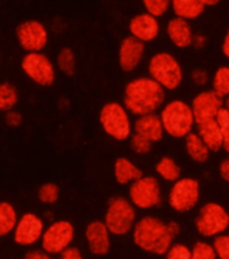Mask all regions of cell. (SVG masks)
Listing matches in <instances>:
<instances>
[{
    "instance_id": "cb8c5ba5",
    "label": "cell",
    "mask_w": 229,
    "mask_h": 259,
    "mask_svg": "<svg viewBox=\"0 0 229 259\" xmlns=\"http://www.w3.org/2000/svg\"><path fill=\"white\" fill-rule=\"evenodd\" d=\"M184 145L189 159L196 164H205L209 160L210 151L196 132H192L184 139Z\"/></svg>"
},
{
    "instance_id": "d6a6232c",
    "label": "cell",
    "mask_w": 229,
    "mask_h": 259,
    "mask_svg": "<svg viewBox=\"0 0 229 259\" xmlns=\"http://www.w3.org/2000/svg\"><path fill=\"white\" fill-rule=\"evenodd\" d=\"M217 259H229V234H221L216 236L212 242Z\"/></svg>"
},
{
    "instance_id": "44dd1931",
    "label": "cell",
    "mask_w": 229,
    "mask_h": 259,
    "mask_svg": "<svg viewBox=\"0 0 229 259\" xmlns=\"http://www.w3.org/2000/svg\"><path fill=\"white\" fill-rule=\"evenodd\" d=\"M205 8L200 0H171L170 3V10L176 18L188 22L198 19L204 14Z\"/></svg>"
},
{
    "instance_id": "5bb4252c",
    "label": "cell",
    "mask_w": 229,
    "mask_h": 259,
    "mask_svg": "<svg viewBox=\"0 0 229 259\" xmlns=\"http://www.w3.org/2000/svg\"><path fill=\"white\" fill-rule=\"evenodd\" d=\"M196 126L217 118L218 113L224 109V100L218 97L212 89L201 90L193 97L191 102Z\"/></svg>"
},
{
    "instance_id": "ba28073f",
    "label": "cell",
    "mask_w": 229,
    "mask_h": 259,
    "mask_svg": "<svg viewBox=\"0 0 229 259\" xmlns=\"http://www.w3.org/2000/svg\"><path fill=\"white\" fill-rule=\"evenodd\" d=\"M128 199L136 209L150 211L162 204V186L152 175H142L138 180L129 186Z\"/></svg>"
},
{
    "instance_id": "ee69618b",
    "label": "cell",
    "mask_w": 229,
    "mask_h": 259,
    "mask_svg": "<svg viewBox=\"0 0 229 259\" xmlns=\"http://www.w3.org/2000/svg\"><path fill=\"white\" fill-rule=\"evenodd\" d=\"M205 7H214V6H217L221 0H200Z\"/></svg>"
},
{
    "instance_id": "83f0119b",
    "label": "cell",
    "mask_w": 229,
    "mask_h": 259,
    "mask_svg": "<svg viewBox=\"0 0 229 259\" xmlns=\"http://www.w3.org/2000/svg\"><path fill=\"white\" fill-rule=\"evenodd\" d=\"M212 90L217 94L221 100L229 97V66H220L210 78Z\"/></svg>"
},
{
    "instance_id": "d590c367",
    "label": "cell",
    "mask_w": 229,
    "mask_h": 259,
    "mask_svg": "<svg viewBox=\"0 0 229 259\" xmlns=\"http://www.w3.org/2000/svg\"><path fill=\"white\" fill-rule=\"evenodd\" d=\"M191 79L198 88H205L210 81L209 73L205 69H194L191 73Z\"/></svg>"
},
{
    "instance_id": "b9f144b4",
    "label": "cell",
    "mask_w": 229,
    "mask_h": 259,
    "mask_svg": "<svg viewBox=\"0 0 229 259\" xmlns=\"http://www.w3.org/2000/svg\"><path fill=\"white\" fill-rule=\"evenodd\" d=\"M166 225H167V230H169V234H170V235L176 239V238L181 234V226H180V223L176 221H170V222H166Z\"/></svg>"
},
{
    "instance_id": "d4e9b609",
    "label": "cell",
    "mask_w": 229,
    "mask_h": 259,
    "mask_svg": "<svg viewBox=\"0 0 229 259\" xmlns=\"http://www.w3.org/2000/svg\"><path fill=\"white\" fill-rule=\"evenodd\" d=\"M18 219L19 215L14 204L7 200L0 201V238L11 235L18 223Z\"/></svg>"
},
{
    "instance_id": "ab89813d",
    "label": "cell",
    "mask_w": 229,
    "mask_h": 259,
    "mask_svg": "<svg viewBox=\"0 0 229 259\" xmlns=\"http://www.w3.org/2000/svg\"><path fill=\"white\" fill-rule=\"evenodd\" d=\"M218 175L224 182L229 184V156H226L225 159H222L218 164Z\"/></svg>"
},
{
    "instance_id": "3957f363",
    "label": "cell",
    "mask_w": 229,
    "mask_h": 259,
    "mask_svg": "<svg viewBox=\"0 0 229 259\" xmlns=\"http://www.w3.org/2000/svg\"><path fill=\"white\" fill-rule=\"evenodd\" d=\"M158 116L162 122L165 135L171 139L184 140L196 128L191 104L180 98L165 102Z\"/></svg>"
},
{
    "instance_id": "2e32d148",
    "label": "cell",
    "mask_w": 229,
    "mask_h": 259,
    "mask_svg": "<svg viewBox=\"0 0 229 259\" xmlns=\"http://www.w3.org/2000/svg\"><path fill=\"white\" fill-rule=\"evenodd\" d=\"M111 234L103 221H91L85 228V239L90 254L95 256L107 255L111 250Z\"/></svg>"
},
{
    "instance_id": "ffe728a7",
    "label": "cell",
    "mask_w": 229,
    "mask_h": 259,
    "mask_svg": "<svg viewBox=\"0 0 229 259\" xmlns=\"http://www.w3.org/2000/svg\"><path fill=\"white\" fill-rule=\"evenodd\" d=\"M114 179L120 186H130L142 176V169L128 157H118L114 162Z\"/></svg>"
},
{
    "instance_id": "8992f818",
    "label": "cell",
    "mask_w": 229,
    "mask_h": 259,
    "mask_svg": "<svg viewBox=\"0 0 229 259\" xmlns=\"http://www.w3.org/2000/svg\"><path fill=\"white\" fill-rule=\"evenodd\" d=\"M137 221V209L128 197L116 196L110 199L106 207L103 223L111 235L126 236L132 234Z\"/></svg>"
},
{
    "instance_id": "f6af8a7d",
    "label": "cell",
    "mask_w": 229,
    "mask_h": 259,
    "mask_svg": "<svg viewBox=\"0 0 229 259\" xmlns=\"http://www.w3.org/2000/svg\"><path fill=\"white\" fill-rule=\"evenodd\" d=\"M224 110H225L226 113H229V97H226L225 100H224Z\"/></svg>"
},
{
    "instance_id": "4316f807",
    "label": "cell",
    "mask_w": 229,
    "mask_h": 259,
    "mask_svg": "<svg viewBox=\"0 0 229 259\" xmlns=\"http://www.w3.org/2000/svg\"><path fill=\"white\" fill-rule=\"evenodd\" d=\"M56 70L65 75H74L75 70H77V57L73 49L70 47H62L56 55V61H55Z\"/></svg>"
},
{
    "instance_id": "9a60e30c",
    "label": "cell",
    "mask_w": 229,
    "mask_h": 259,
    "mask_svg": "<svg viewBox=\"0 0 229 259\" xmlns=\"http://www.w3.org/2000/svg\"><path fill=\"white\" fill-rule=\"evenodd\" d=\"M146 46L133 36H126L118 47V65L125 73H133L144 62Z\"/></svg>"
},
{
    "instance_id": "30bf717a",
    "label": "cell",
    "mask_w": 229,
    "mask_h": 259,
    "mask_svg": "<svg viewBox=\"0 0 229 259\" xmlns=\"http://www.w3.org/2000/svg\"><path fill=\"white\" fill-rule=\"evenodd\" d=\"M75 239V226L70 221L58 219L46 226L40 239V248L51 256L59 255L73 246Z\"/></svg>"
},
{
    "instance_id": "74e56055",
    "label": "cell",
    "mask_w": 229,
    "mask_h": 259,
    "mask_svg": "<svg viewBox=\"0 0 229 259\" xmlns=\"http://www.w3.org/2000/svg\"><path fill=\"white\" fill-rule=\"evenodd\" d=\"M58 259H85V256H83L79 248L71 246L67 250H65L62 254H59Z\"/></svg>"
},
{
    "instance_id": "e575fe53",
    "label": "cell",
    "mask_w": 229,
    "mask_h": 259,
    "mask_svg": "<svg viewBox=\"0 0 229 259\" xmlns=\"http://www.w3.org/2000/svg\"><path fill=\"white\" fill-rule=\"evenodd\" d=\"M165 259H191L192 258V250L188 247L185 243H173L170 248L167 250L165 254Z\"/></svg>"
},
{
    "instance_id": "603a6c76",
    "label": "cell",
    "mask_w": 229,
    "mask_h": 259,
    "mask_svg": "<svg viewBox=\"0 0 229 259\" xmlns=\"http://www.w3.org/2000/svg\"><path fill=\"white\" fill-rule=\"evenodd\" d=\"M155 176L158 180L165 183H176L179 179L183 178V170L181 166L171 156H162L154 165Z\"/></svg>"
},
{
    "instance_id": "7c38bea8",
    "label": "cell",
    "mask_w": 229,
    "mask_h": 259,
    "mask_svg": "<svg viewBox=\"0 0 229 259\" xmlns=\"http://www.w3.org/2000/svg\"><path fill=\"white\" fill-rule=\"evenodd\" d=\"M16 40L26 53H42L48 45V30L40 20L27 19L18 24Z\"/></svg>"
},
{
    "instance_id": "ac0fdd59",
    "label": "cell",
    "mask_w": 229,
    "mask_h": 259,
    "mask_svg": "<svg viewBox=\"0 0 229 259\" xmlns=\"http://www.w3.org/2000/svg\"><path fill=\"white\" fill-rule=\"evenodd\" d=\"M133 133L149 140L152 144L159 143L165 137L162 122L157 113L137 117L133 122Z\"/></svg>"
},
{
    "instance_id": "1f68e13d",
    "label": "cell",
    "mask_w": 229,
    "mask_h": 259,
    "mask_svg": "<svg viewBox=\"0 0 229 259\" xmlns=\"http://www.w3.org/2000/svg\"><path fill=\"white\" fill-rule=\"evenodd\" d=\"M129 143H130V148L132 151L138 156H146L149 155L153 149V144L149 141V140L141 137V136L133 133L132 137L129 139Z\"/></svg>"
},
{
    "instance_id": "8d00e7d4",
    "label": "cell",
    "mask_w": 229,
    "mask_h": 259,
    "mask_svg": "<svg viewBox=\"0 0 229 259\" xmlns=\"http://www.w3.org/2000/svg\"><path fill=\"white\" fill-rule=\"evenodd\" d=\"M4 122L10 128H19L23 122V116L16 109H12L10 112L4 113Z\"/></svg>"
},
{
    "instance_id": "6da1fadb",
    "label": "cell",
    "mask_w": 229,
    "mask_h": 259,
    "mask_svg": "<svg viewBox=\"0 0 229 259\" xmlns=\"http://www.w3.org/2000/svg\"><path fill=\"white\" fill-rule=\"evenodd\" d=\"M166 102V92L152 78L136 77L124 89V106L132 116L140 117L161 110Z\"/></svg>"
},
{
    "instance_id": "4dcf8cb0",
    "label": "cell",
    "mask_w": 229,
    "mask_h": 259,
    "mask_svg": "<svg viewBox=\"0 0 229 259\" xmlns=\"http://www.w3.org/2000/svg\"><path fill=\"white\" fill-rule=\"evenodd\" d=\"M192 258L191 259H217L213 246L206 240H197L191 247Z\"/></svg>"
},
{
    "instance_id": "7a4b0ae2",
    "label": "cell",
    "mask_w": 229,
    "mask_h": 259,
    "mask_svg": "<svg viewBox=\"0 0 229 259\" xmlns=\"http://www.w3.org/2000/svg\"><path fill=\"white\" fill-rule=\"evenodd\" d=\"M133 242L144 252L162 256L175 243L166 222L154 215H145L136 222L132 231Z\"/></svg>"
},
{
    "instance_id": "8fae6325",
    "label": "cell",
    "mask_w": 229,
    "mask_h": 259,
    "mask_svg": "<svg viewBox=\"0 0 229 259\" xmlns=\"http://www.w3.org/2000/svg\"><path fill=\"white\" fill-rule=\"evenodd\" d=\"M24 75L40 88H50L56 79V66L44 53H26L20 61Z\"/></svg>"
},
{
    "instance_id": "7bdbcfd3",
    "label": "cell",
    "mask_w": 229,
    "mask_h": 259,
    "mask_svg": "<svg viewBox=\"0 0 229 259\" xmlns=\"http://www.w3.org/2000/svg\"><path fill=\"white\" fill-rule=\"evenodd\" d=\"M221 53L226 59H229V28L226 30L225 35H224V39H222Z\"/></svg>"
},
{
    "instance_id": "f35d334b",
    "label": "cell",
    "mask_w": 229,
    "mask_h": 259,
    "mask_svg": "<svg viewBox=\"0 0 229 259\" xmlns=\"http://www.w3.org/2000/svg\"><path fill=\"white\" fill-rule=\"evenodd\" d=\"M24 259H52V256L43 251L42 248H31L24 254Z\"/></svg>"
},
{
    "instance_id": "9c48e42d",
    "label": "cell",
    "mask_w": 229,
    "mask_h": 259,
    "mask_svg": "<svg viewBox=\"0 0 229 259\" xmlns=\"http://www.w3.org/2000/svg\"><path fill=\"white\" fill-rule=\"evenodd\" d=\"M201 199V186L197 179L181 178L173 183L167 192V204L175 212L188 213L193 211Z\"/></svg>"
},
{
    "instance_id": "484cf974",
    "label": "cell",
    "mask_w": 229,
    "mask_h": 259,
    "mask_svg": "<svg viewBox=\"0 0 229 259\" xmlns=\"http://www.w3.org/2000/svg\"><path fill=\"white\" fill-rule=\"evenodd\" d=\"M19 92L11 82H0V113H7L16 108Z\"/></svg>"
},
{
    "instance_id": "7402d4cb",
    "label": "cell",
    "mask_w": 229,
    "mask_h": 259,
    "mask_svg": "<svg viewBox=\"0 0 229 259\" xmlns=\"http://www.w3.org/2000/svg\"><path fill=\"white\" fill-rule=\"evenodd\" d=\"M196 128H197L196 133L201 137L210 153L222 151V136L217 121L213 120L209 122H204L201 125H197Z\"/></svg>"
},
{
    "instance_id": "d6986e66",
    "label": "cell",
    "mask_w": 229,
    "mask_h": 259,
    "mask_svg": "<svg viewBox=\"0 0 229 259\" xmlns=\"http://www.w3.org/2000/svg\"><path fill=\"white\" fill-rule=\"evenodd\" d=\"M165 31H166L167 39L177 49H188L192 46L194 32L191 22L173 16L171 19L167 20Z\"/></svg>"
},
{
    "instance_id": "277c9868",
    "label": "cell",
    "mask_w": 229,
    "mask_h": 259,
    "mask_svg": "<svg viewBox=\"0 0 229 259\" xmlns=\"http://www.w3.org/2000/svg\"><path fill=\"white\" fill-rule=\"evenodd\" d=\"M148 74L165 92H175L184 82L183 66L175 55L167 51H158L150 57Z\"/></svg>"
},
{
    "instance_id": "4fadbf2b",
    "label": "cell",
    "mask_w": 229,
    "mask_h": 259,
    "mask_svg": "<svg viewBox=\"0 0 229 259\" xmlns=\"http://www.w3.org/2000/svg\"><path fill=\"white\" fill-rule=\"evenodd\" d=\"M46 223L42 217L35 212H24L19 217L12 236L14 242L20 247H32L40 243Z\"/></svg>"
},
{
    "instance_id": "60d3db41",
    "label": "cell",
    "mask_w": 229,
    "mask_h": 259,
    "mask_svg": "<svg viewBox=\"0 0 229 259\" xmlns=\"http://www.w3.org/2000/svg\"><path fill=\"white\" fill-rule=\"evenodd\" d=\"M206 43H208V38L204 34H194L193 40H192V46L197 50H202L205 49Z\"/></svg>"
},
{
    "instance_id": "52a82bcc",
    "label": "cell",
    "mask_w": 229,
    "mask_h": 259,
    "mask_svg": "<svg viewBox=\"0 0 229 259\" xmlns=\"http://www.w3.org/2000/svg\"><path fill=\"white\" fill-rule=\"evenodd\" d=\"M194 228L204 239H214L229 230L228 209L217 201H208L198 208Z\"/></svg>"
},
{
    "instance_id": "f1b7e54d",
    "label": "cell",
    "mask_w": 229,
    "mask_h": 259,
    "mask_svg": "<svg viewBox=\"0 0 229 259\" xmlns=\"http://www.w3.org/2000/svg\"><path fill=\"white\" fill-rule=\"evenodd\" d=\"M61 197V190L55 183H44L39 187L38 190V200L43 205H54L58 203Z\"/></svg>"
},
{
    "instance_id": "5b68a950",
    "label": "cell",
    "mask_w": 229,
    "mask_h": 259,
    "mask_svg": "<svg viewBox=\"0 0 229 259\" xmlns=\"http://www.w3.org/2000/svg\"><path fill=\"white\" fill-rule=\"evenodd\" d=\"M99 124L102 131L116 141H126L133 135L132 114L128 112L124 104L110 101L106 102L99 110Z\"/></svg>"
},
{
    "instance_id": "f546056e",
    "label": "cell",
    "mask_w": 229,
    "mask_h": 259,
    "mask_svg": "<svg viewBox=\"0 0 229 259\" xmlns=\"http://www.w3.org/2000/svg\"><path fill=\"white\" fill-rule=\"evenodd\" d=\"M145 8V12L155 16L157 19L162 18L170 11L171 0H141Z\"/></svg>"
},
{
    "instance_id": "836d02e7",
    "label": "cell",
    "mask_w": 229,
    "mask_h": 259,
    "mask_svg": "<svg viewBox=\"0 0 229 259\" xmlns=\"http://www.w3.org/2000/svg\"><path fill=\"white\" fill-rule=\"evenodd\" d=\"M218 126H220V131H221L222 136V151L226 152L229 155V113H226L224 109L221 112L218 113L217 118Z\"/></svg>"
},
{
    "instance_id": "e0dca14e",
    "label": "cell",
    "mask_w": 229,
    "mask_h": 259,
    "mask_svg": "<svg viewBox=\"0 0 229 259\" xmlns=\"http://www.w3.org/2000/svg\"><path fill=\"white\" fill-rule=\"evenodd\" d=\"M129 32L130 36L146 45L158 38L161 32V24L155 16L150 15L148 12H141L130 19Z\"/></svg>"
}]
</instances>
